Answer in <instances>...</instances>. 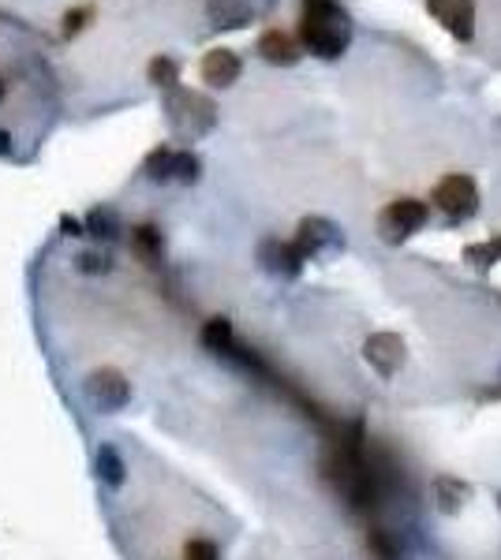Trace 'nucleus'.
Returning <instances> with one entry per match:
<instances>
[{
	"label": "nucleus",
	"mask_w": 501,
	"mask_h": 560,
	"mask_svg": "<svg viewBox=\"0 0 501 560\" xmlns=\"http://www.w3.org/2000/svg\"><path fill=\"white\" fill-rule=\"evenodd\" d=\"M300 42L307 53L337 60L352 42V19L337 0H303Z\"/></svg>",
	"instance_id": "1"
},
{
	"label": "nucleus",
	"mask_w": 501,
	"mask_h": 560,
	"mask_svg": "<svg viewBox=\"0 0 501 560\" xmlns=\"http://www.w3.org/2000/svg\"><path fill=\"white\" fill-rule=\"evenodd\" d=\"M165 112H169V124L180 139H199V135H206L217 120L214 101L195 94V90H172Z\"/></svg>",
	"instance_id": "2"
},
{
	"label": "nucleus",
	"mask_w": 501,
	"mask_h": 560,
	"mask_svg": "<svg viewBox=\"0 0 501 560\" xmlns=\"http://www.w3.org/2000/svg\"><path fill=\"white\" fill-rule=\"evenodd\" d=\"M427 221H430L427 202H419V198H397L378 217V236L386 239V243H404L408 236L423 232Z\"/></svg>",
	"instance_id": "3"
},
{
	"label": "nucleus",
	"mask_w": 501,
	"mask_h": 560,
	"mask_svg": "<svg viewBox=\"0 0 501 560\" xmlns=\"http://www.w3.org/2000/svg\"><path fill=\"white\" fill-rule=\"evenodd\" d=\"M434 206L449 217V221H468L479 210V187H475L472 176H445V180L434 183Z\"/></svg>",
	"instance_id": "4"
},
{
	"label": "nucleus",
	"mask_w": 501,
	"mask_h": 560,
	"mask_svg": "<svg viewBox=\"0 0 501 560\" xmlns=\"http://www.w3.org/2000/svg\"><path fill=\"white\" fill-rule=\"evenodd\" d=\"M86 400L98 407L101 415H116V411L128 407L131 385L124 381L120 370H94V374L86 378Z\"/></svg>",
	"instance_id": "5"
},
{
	"label": "nucleus",
	"mask_w": 501,
	"mask_h": 560,
	"mask_svg": "<svg viewBox=\"0 0 501 560\" xmlns=\"http://www.w3.org/2000/svg\"><path fill=\"white\" fill-rule=\"evenodd\" d=\"M296 247L303 251V258L311 262V258H326V254H337L344 251V236L341 228L326 217H303L300 221V232L292 239Z\"/></svg>",
	"instance_id": "6"
},
{
	"label": "nucleus",
	"mask_w": 501,
	"mask_h": 560,
	"mask_svg": "<svg viewBox=\"0 0 501 560\" xmlns=\"http://www.w3.org/2000/svg\"><path fill=\"white\" fill-rule=\"evenodd\" d=\"M427 12L442 23L457 42H472L475 34V0H427Z\"/></svg>",
	"instance_id": "7"
},
{
	"label": "nucleus",
	"mask_w": 501,
	"mask_h": 560,
	"mask_svg": "<svg viewBox=\"0 0 501 560\" xmlns=\"http://www.w3.org/2000/svg\"><path fill=\"white\" fill-rule=\"evenodd\" d=\"M363 359L382 374V378H393L404 366V340L397 333H374L367 344H363Z\"/></svg>",
	"instance_id": "8"
},
{
	"label": "nucleus",
	"mask_w": 501,
	"mask_h": 560,
	"mask_svg": "<svg viewBox=\"0 0 501 560\" xmlns=\"http://www.w3.org/2000/svg\"><path fill=\"white\" fill-rule=\"evenodd\" d=\"M236 79H240V56L232 53V49H210V53L202 56V83L225 90Z\"/></svg>",
	"instance_id": "9"
},
{
	"label": "nucleus",
	"mask_w": 501,
	"mask_h": 560,
	"mask_svg": "<svg viewBox=\"0 0 501 560\" xmlns=\"http://www.w3.org/2000/svg\"><path fill=\"white\" fill-rule=\"evenodd\" d=\"M303 251L296 247V243H277V239H266L262 243V266L270 269V273H277V277H296L303 269Z\"/></svg>",
	"instance_id": "10"
},
{
	"label": "nucleus",
	"mask_w": 501,
	"mask_h": 560,
	"mask_svg": "<svg viewBox=\"0 0 501 560\" xmlns=\"http://www.w3.org/2000/svg\"><path fill=\"white\" fill-rule=\"evenodd\" d=\"M258 53H262V60L288 68V64L300 60V45H296V38L285 34V30H266V34L258 38Z\"/></svg>",
	"instance_id": "11"
},
{
	"label": "nucleus",
	"mask_w": 501,
	"mask_h": 560,
	"mask_svg": "<svg viewBox=\"0 0 501 560\" xmlns=\"http://www.w3.org/2000/svg\"><path fill=\"white\" fill-rule=\"evenodd\" d=\"M131 251L139 254L143 262H150V266H158L161 254H165V239H161V232L154 224H139V228L131 232Z\"/></svg>",
	"instance_id": "12"
},
{
	"label": "nucleus",
	"mask_w": 501,
	"mask_h": 560,
	"mask_svg": "<svg viewBox=\"0 0 501 560\" xmlns=\"http://www.w3.org/2000/svg\"><path fill=\"white\" fill-rule=\"evenodd\" d=\"M210 19H214V27H244L251 19V4L247 0H210Z\"/></svg>",
	"instance_id": "13"
},
{
	"label": "nucleus",
	"mask_w": 501,
	"mask_h": 560,
	"mask_svg": "<svg viewBox=\"0 0 501 560\" xmlns=\"http://www.w3.org/2000/svg\"><path fill=\"white\" fill-rule=\"evenodd\" d=\"M202 348L214 351V355H229V351L236 348L229 318H210V322L202 325Z\"/></svg>",
	"instance_id": "14"
},
{
	"label": "nucleus",
	"mask_w": 501,
	"mask_h": 560,
	"mask_svg": "<svg viewBox=\"0 0 501 560\" xmlns=\"http://www.w3.org/2000/svg\"><path fill=\"white\" fill-rule=\"evenodd\" d=\"M124 471H128V467H124V460H120V452H116V448H98V475H101V482H105V486H124Z\"/></svg>",
	"instance_id": "15"
},
{
	"label": "nucleus",
	"mask_w": 501,
	"mask_h": 560,
	"mask_svg": "<svg viewBox=\"0 0 501 560\" xmlns=\"http://www.w3.org/2000/svg\"><path fill=\"white\" fill-rule=\"evenodd\" d=\"M146 176H150L154 183L176 180V150H165V146H158L154 154L146 157Z\"/></svg>",
	"instance_id": "16"
},
{
	"label": "nucleus",
	"mask_w": 501,
	"mask_h": 560,
	"mask_svg": "<svg viewBox=\"0 0 501 560\" xmlns=\"http://www.w3.org/2000/svg\"><path fill=\"white\" fill-rule=\"evenodd\" d=\"M367 549H371L374 560H401V546L393 542V534L386 527H371L367 531Z\"/></svg>",
	"instance_id": "17"
},
{
	"label": "nucleus",
	"mask_w": 501,
	"mask_h": 560,
	"mask_svg": "<svg viewBox=\"0 0 501 560\" xmlns=\"http://www.w3.org/2000/svg\"><path fill=\"white\" fill-rule=\"evenodd\" d=\"M86 232L90 236H98V239H116L120 236V221H116V213L113 210H90L86 213Z\"/></svg>",
	"instance_id": "18"
},
{
	"label": "nucleus",
	"mask_w": 501,
	"mask_h": 560,
	"mask_svg": "<svg viewBox=\"0 0 501 560\" xmlns=\"http://www.w3.org/2000/svg\"><path fill=\"white\" fill-rule=\"evenodd\" d=\"M434 497H438V504H442L445 512H457L460 501L468 497V486L457 482V478H438V482H434Z\"/></svg>",
	"instance_id": "19"
},
{
	"label": "nucleus",
	"mask_w": 501,
	"mask_h": 560,
	"mask_svg": "<svg viewBox=\"0 0 501 560\" xmlns=\"http://www.w3.org/2000/svg\"><path fill=\"white\" fill-rule=\"evenodd\" d=\"M146 75H150V83L154 86L176 90V60H169V56H154L150 68H146Z\"/></svg>",
	"instance_id": "20"
},
{
	"label": "nucleus",
	"mask_w": 501,
	"mask_h": 560,
	"mask_svg": "<svg viewBox=\"0 0 501 560\" xmlns=\"http://www.w3.org/2000/svg\"><path fill=\"white\" fill-rule=\"evenodd\" d=\"M464 258H468V262H475L479 269L494 266V262H501V239H487V243H479V247H468V251H464Z\"/></svg>",
	"instance_id": "21"
},
{
	"label": "nucleus",
	"mask_w": 501,
	"mask_h": 560,
	"mask_svg": "<svg viewBox=\"0 0 501 560\" xmlns=\"http://www.w3.org/2000/svg\"><path fill=\"white\" fill-rule=\"evenodd\" d=\"M199 157L191 154V150H180V154H176V180L180 183H195L199 180Z\"/></svg>",
	"instance_id": "22"
},
{
	"label": "nucleus",
	"mask_w": 501,
	"mask_h": 560,
	"mask_svg": "<svg viewBox=\"0 0 501 560\" xmlns=\"http://www.w3.org/2000/svg\"><path fill=\"white\" fill-rule=\"evenodd\" d=\"M113 269V262H109V254H98V251H86L83 258H79V273H109Z\"/></svg>",
	"instance_id": "23"
},
{
	"label": "nucleus",
	"mask_w": 501,
	"mask_h": 560,
	"mask_svg": "<svg viewBox=\"0 0 501 560\" xmlns=\"http://www.w3.org/2000/svg\"><path fill=\"white\" fill-rule=\"evenodd\" d=\"M184 557L187 560H221V553H217L214 542H206V538H195V542H187Z\"/></svg>",
	"instance_id": "24"
},
{
	"label": "nucleus",
	"mask_w": 501,
	"mask_h": 560,
	"mask_svg": "<svg viewBox=\"0 0 501 560\" xmlns=\"http://www.w3.org/2000/svg\"><path fill=\"white\" fill-rule=\"evenodd\" d=\"M86 8H79V12H68L64 15V34H79V30H83V19H86Z\"/></svg>",
	"instance_id": "25"
},
{
	"label": "nucleus",
	"mask_w": 501,
	"mask_h": 560,
	"mask_svg": "<svg viewBox=\"0 0 501 560\" xmlns=\"http://www.w3.org/2000/svg\"><path fill=\"white\" fill-rule=\"evenodd\" d=\"M60 228H64V236H83V224L75 217H60Z\"/></svg>",
	"instance_id": "26"
},
{
	"label": "nucleus",
	"mask_w": 501,
	"mask_h": 560,
	"mask_svg": "<svg viewBox=\"0 0 501 560\" xmlns=\"http://www.w3.org/2000/svg\"><path fill=\"white\" fill-rule=\"evenodd\" d=\"M8 150H12V139H8V135H4V131H0V157L8 154Z\"/></svg>",
	"instance_id": "27"
},
{
	"label": "nucleus",
	"mask_w": 501,
	"mask_h": 560,
	"mask_svg": "<svg viewBox=\"0 0 501 560\" xmlns=\"http://www.w3.org/2000/svg\"><path fill=\"white\" fill-rule=\"evenodd\" d=\"M0 98H4V79H0Z\"/></svg>",
	"instance_id": "28"
},
{
	"label": "nucleus",
	"mask_w": 501,
	"mask_h": 560,
	"mask_svg": "<svg viewBox=\"0 0 501 560\" xmlns=\"http://www.w3.org/2000/svg\"><path fill=\"white\" fill-rule=\"evenodd\" d=\"M498 508H501V493H498Z\"/></svg>",
	"instance_id": "29"
}]
</instances>
